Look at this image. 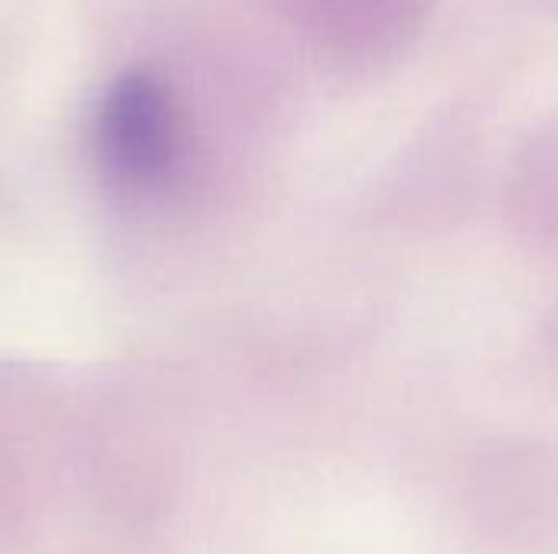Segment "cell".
<instances>
[{
    "instance_id": "1",
    "label": "cell",
    "mask_w": 558,
    "mask_h": 554,
    "mask_svg": "<svg viewBox=\"0 0 558 554\" xmlns=\"http://www.w3.org/2000/svg\"><path fill=\"white\" fill-rule=\"evenodd\" d=\"M95 153L101 170L131 189L160 183L180 153V114L170 88L144 69H128L98 98Z\"/></svg>"
}]
</instances>
